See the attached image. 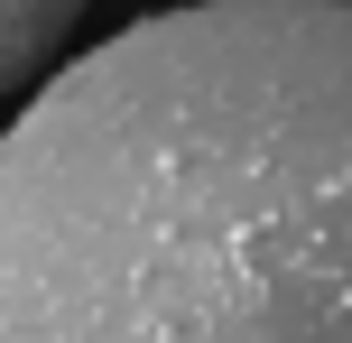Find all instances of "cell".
I'll use <instances>...</instances> for the list:
<instances>
[{"label": "cell", "mask_w": 352, "mask_h": 343, "mask_svg": "<svg viewBox=\"0 0 352 343\" xmlns=\"http://www.w3.org/2000/svg\"><path fill=\"white\" fill-rule=\"evenodd\" d=\"M0 343H352V0H186L56 65L0 140Z\"/></svg>", "instance_id": "cell-1"}, {"label": "cell", "mask_w": 352, "mask_h": 343, "mask_svg": "<svg viewBox=\"0 0 352 343\" xmlns=\"http://www.w3.org/2000/svg\"><path fill=\"white\" fill-rule=\"evenodd\" d=\"M74 10H84V0H10V47H0V74H10V84H37Z\"/></svg>", "instance_id": "cell-2"}]
</instances>
